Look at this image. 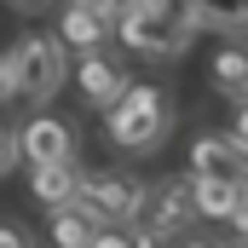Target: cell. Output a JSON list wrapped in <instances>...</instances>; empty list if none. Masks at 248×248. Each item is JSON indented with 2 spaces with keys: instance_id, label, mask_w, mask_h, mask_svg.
Returning a JSON list of instances; mask_svg holds the SVG:
<instances>
[{
  "instance_id": "obj_1",
  "label": "cell",
  "mask_w": 248,
  "mask_h": 248,
  "mask_svg": "<svg viewBox=\"0 0 248 248\" xmlns=\"http://www.w3.org/2000/svg\"><path fill=\"white\" fill-rule=\"evenodd\" d=\"M168 133H173V104H168V87L156 81H127V93L104 110V139L116 150L150 156L168 144Z\"/></svg>"
},
{
  "instance_id": "obj_2",
  "label": "cell",
  "mask_w": 248,
  "mask_h": 248,
  "mask_svg": "<svg viewBox=\"0 0 248 248\" xmlns=\"http://www.w3.org/2000/svg\"><path fill=\"white\" fill-rule=\"evenodd\" d=\"M6 58H12V98H23L35 110L63 87V69H69V52L58 35H23Z\"/></svg>"
},
{
  "instance_id": "obj_3",
  "label": "cell",
  "mask_w": 248,
  "mask_h": 248,
  "mask_svg": "<svg viewBox=\"0 0 248 248\" xmlns=\"http://www.w3.org/2000/svg\"><path fill=\"white\" fill-rule=\"evenodd\" d=\"M98 225H133L144 214V179H133L122 168H81V196H75Z\"/></svg>"
},
{
  "instance_id": "obj_4",
  "label": "cell",
  "mask_w": 248,
  "mask_h": 248,
  "mask_svg": "<svg viewBox=\"0 0 248 248\" xmlns=\"http://www.w3.org/2000/svg\"><path fill=\"white\" fill-rule=\"evenodd\" d=\"M139 219H150L162 237H179L196 225V179L190 173H168V179H156V185H144V214Z\"/></svg>"
},
{
  "instance_id": "obj_5",
  "label": "cell",
  "mask_w": 248,
  "mask_h": 248,
  "mask_svg": "<svg viewBox=\"0 0 248 248\" xmlns=\"http://www.w3.org/2000/svg\"><path fill=\"white\" fill-rule=\"evenodd\" d=\"M75 144H81L75 122H63V116H46V110H35L29 122L17 127V150H23V162H29V168L75 162Z\"/></svg>"
},
{
  "instance_id": "obj_6",
  "label": "cell",
  "mask_w": 248,
  "mask_h": 248,
  "mask_svg": "<svg viewBox=\"0 0 248 248\" xmlns=\"http://www.w3.org/2000/svg\"><path fill=\"white\" fill-rule=\"evenodd\" d=\"M116 35H122L127 52H139V58H179L190 46L185 29H173L168 17H156L150 6H139V12H122L116 17Z\"/></svg>"
},
{
  "instance_id": "obj_7",
  "label": "cell",
  "mask_w": 248,
  "mask_h": 248,
  "mask_svg": "<svg viewBox=\"0 0 248 248\" xmlns=\"http://www.w3.org/2000/svg\"><path fill=\"white\" fill-rule=\"evenodd\" d=\"M190 179H214V185L248 190V150H237L231 133H196L190 139Z\"/></svg>"
},
{
  "instance_id": "obj_8",
  "label": "cell",
  "mask_w": 248,
  "mask_h": 248,
  "mask_svg": "<svg viewBox=\"0 0 248 248\" xmlns=\"http://www.w3.org/2000/svg\"><path fill=\"white\" fill-rule=\"evenodd\" d=\"M75 87H81V98H87L93 110H110V104L127 93V75H122V63H116V58L93 52V58L75 63Z\"/></svg>"
},
{
  "instance_id": "obj_9",
  "label": "cell",
  "mask_w": 248,
  "mask_h": 248,
  "mask_svg": "<svg viewBox=\"0 0 248 248\" xmlns=\"http://www.w3.org/2000/svg\"><path fill=\"white\" fill-rule=\"evenodd\" d=\"M29 196L52 214V208H69L81 196V168L75 162H52V168H29Z\"/></svg>"
},
{
  "instance_id": "obj_10",
  "label": "cell",
  "mask_w": 248,
  "mask_h": 248,
  "mask_svg": "<svg viewBox=\"0 0 248 248\" xmlns=\"http://www.w3.org/2000/svg\"><path fill=\"white\" fill-rule=\"evenodd\" d=\"M104 225L81 208V202H69V208H52V219H46V248H93Z\"/></svg>"
},
{
  "instance_id": "obj_11",
  "label": "cell",
  "mask_w": 248,
  "mask_h": 248,
  "mask_svg": "<svg viewBox=\"0 0 248 248\" xmlns=\"http://www.w3.org/2000/svg\"><path fill=\"white\" fill-rule=\"evenodd\" d=\"M63 41V52H81V58H93L104 41H110V23L104 17H93V12H75V6H63V17H58V29H52Z\"/></svg>"
},
{
  "instance_id": "obj_12",
  "label": "cell",
  "mask_w": 248,
  "mask_h": 248,
  "mask_svg": "<svg viewBox=\"0 0 248 248\" xmlns=\"http://www.w3.org/2000/svg\"><path fill=\"white\" fill-rule=\"evenodd\" d=\"M214 93L219 98H231V104H248V46H219V58H214Z\"/></svg>"
},
{
  "instance_id": "obj_13",
  "label": "cell",
  "mask_w": 248,
  "mask_h": 248,
  "mask_svg": "<svg viewBox=\"0 0 248 248\" xmlns=\"http://www.w3.org/2000/svg\"><path fill=\"white\" fill-rule=\"evenodd\" d=\"M196 29L248 35V0H196Z\"/></svg>"
},
{
  "instance_id": "obj_14",
  "label": "cell",
  "mask_w": 248,
  "mask_h": 248,
  "mask_svg": "<svg viewBox=\"0 0 248 248\" xmlns=\"http://www.w3.org/2000/svg\"><path fill=\"white\" fill-rule=\"evenodd\" d=\"M243 196H248V190H237V185L196 179V219H225V225H231V214L243 208Z\"/></svg>"
},
{
  "instance_id": "obj_15",
  "label": "cell",
  "mask_w": 248,
  "mask_h": 248,
  "mask_svg": "<svg viewBox=\"0 0 248 248\" xmlns=\"http://www.w3.org/2000/svg\"><path fill=\"white\" fill-rule=\"evenodd\" d=\"M150 12H156V17H168L173 29L196 35V0H150Z\"/></svg>"
},
{
  "instance_id": "obj_16",
  "label": "cell",
  "mask_w": 248,
  "mask_h": 248,
  "mask_svg": "<svg viewBox=\"0 0 248 248\" xmlns=\"http://www.w3.org/2000/svg\"><path fill=\"white\" fill-rule=\"evenodd\" d=\"M17 162H23V150H17V127L0 122V179H6V173H17Z\"/></svg>"
},
{
  "instance_id": "obj_17",
  "label": "cell",
  "mask_w": 248,
  "mask_h": 248,
  "mask_svg": "<svg viewBox=\"0 0 248 248\" xmlns=\"http://www.w3.org/2000/svg\"><path fill=\"white\" fill-rule=\"evenodd\" d=\"M0 248H41V243H35V231H29L23 219L6 214V219H0Z\"/></svg>"
},
{
  "instance_id": "obj_18",
  "label": "cell",
  "mask_w": 248,
  "mask_h": 248,
  "mask_svg": "<svg viewBox=\"0 0 248 248\" xmlns=\"http://www.w3.org/2000/svg\"><path fill=\"white\" fill-rule=\"evenodd\" d=\"M127 237H133V248H168V237L150 225V219H133V225H122Z\"/></svg>"
},
{
  "instance_id": "obj_19",
  "label": "cell",
  "mask_w": 248,
  "mask_h": 248,
  "mask_svg": "<svg viewBox=\"0 0 248 248\" xmlns=\"http://www.w3.org/2000/svg\"><path fill=\"white\" fill-rule=\"evenodd\" d=\"M75 12H93V17H104V23H116L122 12H116V0H69Z\"/></svg>"
},
{
  "instance_id": "obj_20",
  "label": "cell",
  "mask_w": 248,
  "mask_h": 248,
  "mask_svg": "<svg viewBox=\"0 0 248 248\" xmlns=\"http://www.w3.org/2000/svg\"><path fill=\"white\" fill-rule=\"evenodd\" d=\"M93 248H133V237H127L122 225H104V231L93 237Z\"/></svg>"
},
{
  "instance_id": "obj_21",
  "label": "cell",
  "mask_w": 248,
  "mask_h": 248,
  "mask_svg": "<svg viewBox=\"0 0 248 248\" xmlns=\"http://www.w3.org/2000/svg\"><path fill=\"white\" fill-rule=\"evenodd\" d=\"M231 139H237V150H248V104H237V116H231V127H225Z\"/></svg>"
},
{
  "instance_id": "obj_22",
  "label": "cell",
  "mask_w": 248,
  "mask_h": 248,
  "mask_svg": "<svg viewBox=\"0 0 248 248\" xmlns=\"http://www.w3.org/2000/svg\"><path fill=\"white\" fill-rule=\"evenodd\" d=\"M231 231H237V248H248V196H243V208L231 214Z\"/></svg>"
},
{
  "instance_id": "obj_23",
  "label": "cell",
  "mask_w": 248,
  "mask_h": 248,
  "mask_svg": "<svg viewBox=\"0 0 248 248\" xmlns=\"http://www.w3.org/2000/svg\"><path fill=\"white\" fill-rule=\"evenodd\" d=\"M6 98H12V58L0 52V104H6Z\"/></svg>"
},
{
  "instance_id": "obj_24",
  "label": "cell",
  "mask_w": 248,
  "mask_h": 248,
  "mask_svg": "<svg viewBox=\"0 0 248 248\" xmlns=\"http://www.w3.org/2000/svg\"><path fill=\"white\" fill-rule=\"evenodd\" d=\"M179 248H231V243H214V237H185Z\"/></svg>"
},
{
  "instance_id": "obj_25",
  "label": "cell",
  "mask_w": 248,
  "mask_h": 248,
  "mask_svg": "<svg viewBox=\"0 0 248 248\" xmlns=\"http://www.w3.org/2000/svg\"><path fill=\"white\" fill-rule=\"evenodd\" d=\"M139 6H150V0H116V12H139Z\"/></svg>"
},
{
  "instance_id": "obj_26",
  "label": "cell",
  "mask_w": 248,
  "mask_h": 248,
  "mask_svg": "<svg viewBox=\"0 0 248 248\" xmlns=\"http://www.w3.org/2000/svg\"><path fill=\"white\" fill-rule=\"evenodd\" d=\"M12 6H23V12H41V6H46V0H12Z\"/></svg>"
}]
</instances>
